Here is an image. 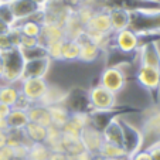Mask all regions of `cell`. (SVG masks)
Masks as SVG:
<instances>
[{
	"label": "cell",
	"mask_w": 160,
	"mask_h": 160,
	"mask_svg": "<svg viewBox=\"0 0 160 160\" xmlns=\"http://www.w3.org/2000/svg\"><path fill=\"white\" fill-rule=\"evenodd\" d=\"M130 30L138 36H150L160 33V7L152 9H130Z\"/></svg>",
	"instance_id": "obj_1"
},
{
	"label": "cell",
	"mask_w": 160,
	"mask_h": 160,
	"mask_svg": "<svg viewBox=\"0 0 160 160\" xmlns=\"http://www.w3.org/2000/svg\"><path fill=\"white\" fill-rule=\"evenodd\" d=\"M2 58H3V72H2L3 84H20L26 62L20 50L17 47L7 50L2 52Z\"/></svg>",
	"instance_id": "obj_2"
},
{
	"label": "cell",
	"mask_w": 160,
	"mask_h": 160,
	"mask_svg": "<svg viewBox=\"0 0 160 160\" xmlns=\"http://www.w3.org/2000/svg\"><path fill=\"white\" fill-rule=\"evenodd\" d=\"M87 102L91 112H111L116 108L118 95L98 84L88 89Z\"/></svg>",
	"instance_id": "obj_3"
},
{
	"label": "cell",
	"mask_w": 160,
	"mask_h": 160,
	"mask_svg": "<svg viewBox=\"0 0 160 160\" xmlns=\"http://www.w3.org/2000/svg\"><path fill=\"white\" fill-rule=\"evenodd\" d=\"M140 132L143 136L142 149H148L154 143L160 142V105L149 111L148 116L143 119Z\"/></svg>",
	"instance_id": "obj_4"
},
{
	"label": "cell",
	"mask_w": 160,
	"mask_h": 160,
	"mask_svg": "<svg viewBox=\"0 0 160 160\" xmlns=\"http://www.w3.org/2000/svg\"><path fill=\"white\" fill-rule=\"evenodd\" d=\"M126 84H128V77L123 72V70H121V67L118 64L106 67L105 70L101 72L99 85H102L103 88L109 89L115 95L121 94L122 91L125 89Z\"/></svg>",
	"instance_id": "obj_5"
},
{
	"label": "cell",
	"mask_w": 160,
	"mask_h": 160,
	"mask_svg": "<svg viewBox=\"0 0 160 160\" xmlns=\"http://www.w3.org/2000/svg\"><path fill=\"white\" fill-rule=\"evenodd\" d=\"M136 81L149 94H156L160 91V70L148 65H139L135 74Z\"/></svg>",
	"instance_id": "obj_6"
},
{
	"label": "cell",
	"mask_w": 160,
	"mask_h": 160,
	"mask_svg": "<svg viewBox=\"0 0 160 160\" xmlns=\"http://www.w3.org/2000/svg\"><path fill=\"white\" fill-rule=\"evenodd\" d=\"M121 125L122 130H123V149L126 150L128 157H130L136 152L142 150L143 136L140 129L133 126L130 122H126L123 118H121Z\"/></svg>",
	"instance_id": "obj_7"
},
{
	"label": "cell",
	"mask_w": 160,
	"mask_h": 160,
	"mask_svg": "<svg viewBox=\"0 0 160 160\" xmlns=\"http://www.w3.org/2000/svg\"><path fill=\"white\" fill-rule=\"evenodd\" d=\"M48 81L45 78H24L20 81V92L31 101L33 103H38L44 97L45 91L48 88Z\"/></svg>",
	"instance_id": "obj_8"
},
{
	"label": "cell",
	"mask_w": 160,
	"mask_h": 160,
	"mask_svg": "<svg viewBox=\"0 0 160 160\" xmlns=\"http://www.w3.org/2000/svg\"><path fill=\"white\" fill-rule=\"evenodd\" d=\"M79 139H81L84 149L87 152H89L91 154L97 156L99 153L101 148L103 145V136H102V130H99L98 128L92 126V125H88L79 133Z\"/></svg>",
	"instance_id": "obj_9"
},
{
	"label": "cell",
	"mask_w": 160,
	"mask_h": 160,
	"mask_svg": "<svg viewBox=\"0 0 160 160\" xmlns=\"http://www.w3.org/2000/svg\"><path fill=\"white\" fill-rule=\"evenodd\" d=\"M113 44L123 54H133L140 47V37L130 28L113 34Z\"/></svg>",
	"instance_id": "obj_10"
},
{
	"label": "cell",
	"mask_w": 160,
	"mask_h": 160,
	"mask_svg": "<svg viewBox=\"0 0 160 160\" xmlns=\"http://www.w3.org/2000/svg\"><path fill=\"white\" fill-rule=\"evenodd\" d=\"M139 65H148L160 70V47L156 40L143 42L138 48Z\"/></svg>",
	"instance_id": "obj_11"
},
{
	"label": "cell",
	"mask_w": 160,
	"mask_h": 160,
	"mask_svg": "<svg viewBox=\"0 0 160 160\" xmlns=\"http://www.w3.org/2000/svg\"><path fill=\"white\" fill-rule=\"evenodd\" d=\"M87 33H101V34H113L111 30V18H109L108 9L95 10L92 17L85 24Z\"/></svg>",
	"instance_id": "obj_12"
},
{
	"label": "cell",
	"mask_w": 160,
	"mask_h": 160,
	"mask_svg": "<svg viewBox=\"0 0 160 160\" xmlns=\"http://www.w3.org/2000/svg\"><path fill=\"white\" fill-rule=\"evenodd\" d=\"M52 61L48 57L37 58V60L26 61L24 70H23V78H45L50 71Z\"/></svg>",
	"instance_id": "obj_13"
},
{
	"label": "cell",
	"mask_w": 160,
	"mask_h": 160,
	"mask_svg": "<svg viewBox=\"0 0 160 160\" xmlns=\"http://www.w3.org/2000/svg\"><path fill=\"white\" fill-rule=\"evenodd\" d=\"M108 12H109V18H111V30L113 34L130 27L132 16H130L129 9H125V7H111V9H108Z\"/></svg>",
	"instance_id": "obj_14"
},
{
	"label": "cell",
	"mask_w": 160,
	"mask_h": 160,
	"mask_svg": "<svg viewBox=\"0 0 160 160\" xmlns=\"http://www.w3.org/2000/svg\"><path fill=\"white\" fill-rule=\"evenodd\" d=\"M9 6L10 10H12L13 17H14V23L30 18L31 16L38 13L40 10H42L31 0H13L12 3H9Z\"/></svg>",
	"instance_id": "obj_15"
},
{
	"label": "cell",
	"mask_w": 160,
	"mask_h": 160,
	"mask_svg": "<svg viewBox=\"0 0 160 160\" xmlns=\"http://www.w3.org/2000/svg\"><path fill=\"white\" fill-rule=\"evenodd\" d=\"M102 136L105 142L123 146V130L121 125V116L115 115L105 125V128L102 129Z\"/></svg>",
	"instance_id": "obj_16"
},
{
	"label": "cell",
	"mask_w": 160,
	"mask_h": 160,
	"mask_svg": "<svg viewBox=\"0 0 160 160\" xmlns=\"http://www.w3.org/2000/svg\"><path fill=\"white\" fill-rule=\"evenodd\" d=\"M40 42L42 45H47L50 42L61 41L65 38V30H64L62 24L58 23H42L41 24V34L38 37Z\"/></svg>",
	"instance_id": "obj_17"
},
{
	"label": "cell",
	"mask_w": 160,
	"mask_h": 160,
	"mask_svg": "<svg viewBox=\"0 0 160 160\" xmlns=\"http://www.w3.org/2000/svg\"><path fill=\"white\" fill-rule=\"evenodd\" d=\"M77 41L79 42V45H81V51H79L78 61L85 62V64H89V62H95V61L101 57L102 50L91 41V40L87 37V34L81 36Z\"/></svg>",
	"instance_id": "obj_18"
},
{
	"label": "cell",
	"mask_w": 160,
	"mask_h": 160,
	"mask_svg": "<svg viewBox=\"0 0 160 160\" xmlns=\"http://www.w3.org/2000/svg\"><path fill=\"white\" fill-rule=\"evenodd\" d=\"M70 98V92L60 87H55V85H48L47 91H45L44 97L40 99L38 103L44 106H52V105H58V103H65V101Z\"/></svg>",
	"instance_id": "obj_19"
},
{
	"label": "cell",
	"mask_w": 160,
	"mask_h": 160,
	"mask_svg": "<svg viewBox=\"0 0 160 160\" xmlns=\"http://www.w3.org/2000/svg\"><path fill=\"white\" fill-rule=\"evenodd\" d=\"M27 116H28V121L33 122V123L41 125V126H44V128L52 126L48 108L41 105V103H33V105L27 109Z\"/></svg>",
	"instance_id": "obj_20"
},
{
	"label": "cell",
	"mask_w": 160,
	"mask_h": 160,
	"mask_svg": "<svg viewBox=\"0 0 160 160\" xmlns=\"http://www.w3.org/2000/svg\"><path fill=\"white\" fill-rule=\"evenodd\" d=\"M13 27L18 28V31L23 36L31 37V38H38L40 34H41V23L38 20H34V16H31L30 18H26V20L16 21Z\"/></svg>",
	"instance_id": "obj_21"
},
{
	"label": "cell",
	"mask_w": 160,
	"mask_h": 160,
	"mask_svg": "<svg viewBox=\"0 0 160 160\" xmlns=\"http://www.w3.org/2000/svg\"><path fill=\"white\" fill-rule=\"evenodd\" d=\"M48 112H50V116H51L52 126L58 128V129H62V126L68 122L71 115L70 108L65 103H58V105L48 106Z\"/></svg>",
	"instance_id": "obj_22"
},
{
	"label": "cell",
	"mask_w": 160,
	"mask_h": 160,
	"mask_svg": "<svg viewBox=\"0 0 160 160\" xmlns=\"http://www.w3.org/2000/svg\"><path fill=\"white\" fill-rule=\"evenodd\" d=\"M97 156H101V157H103V159H106V160H122V159H126L128 153H126V150L123 149V146L103 142L102 148H101L99 153H98Z\"/></svg>",
	"instance_id": "obj_23"
},
{
	"label": "cell",
	"mask_w": 160,
	"mask_h": 160,
	"mask_svg": "<svg viewBox=\"0 0 160 160\" xmlns=\"http://www.w3.org/2000/svg\"><path fill=\"white\" fill-rule=\"evenodd\" d=\"M18 97H20V88L18 87L13 84L0 85V103H4V105L13 108L17 102Z\"/></svg>",
	"instance_id": "obj_24"
},
{
	"label": "cell",
	"mask_w": 160,
	"mask_h": 160,
	"mask_svg": "<svg viewBox=\"0 0 160 160\" xmlns=\"http://www.w3.org/2000/svg\"><path fill=\"white\" fill-rule=\"evenodd\" d=\"M23 132H24V136L27 138V140L30 143H44L45 135H47V128L33 123V122H28L26 125V128L23 129Z\"/></svg>",
	"instance_id": "obj_25"
},
{
	"label": "cell",
	"mask_w": 160,
	"mask_h": 160,
	"mask_svg": "<svg viewBox=\"0 0 160 160\" xmlns=\"http://www.w3.org/2000/svg\"><path fill=\"white\" fill-rule=\"evenodd\" d=\"M62 132L61 129L55 126H50L47 128V135H45V140L44 145L50 149L51 152H64L62 149Z\"/></svg>",
	"instance_id": "obj_26"
},
{
	"label": "cell",
	"mask_w": 160,
	"mask_h": 160,
	"mask_svg": "<svg viewBox=\"0 0 160 160\" xmlns=\"http://www.w3.org/2000/svg\"><path fill=\"white\" fill-rule=\"evenodd\" d=\"M6 121L7 125H9V129H17V130H23L26 128V125L30 122L27 116V111H21V109H16V108H12Z\"/></svg>",
	"instance_id": "obj_27"
},
{
	"label": "cell",
	"mask_w": 160,
	"mask_h": 160,
	"mask_svg": "<svg viewBox=\"0 0 160 160\" xmlns=\"http://www.w3.org/2000/svg\"><path fill=\"white\" fill-rule=\"evenodd\" d=\"M81 45L77 40H65L62 44V61H78Z\"/></svg>",
	"instance_id": "obj_28"
},
{
	"label": "cell",
	"mask_w": 160,
	"mask_h": 160,
	"mask_svg": "<svg viewBox=\"0 0 160 160\" xmlns=\"http://www.w3.org/2000/svg\"><path fill=\"white\" fill-rule=\"evenodd\" d=\"M50 153L51 150L44 143H31L28 146L27 160H48Z\"/></svg>",
	"instance_id": "obj_29"
},
{
	"label": "cell",
	"mask_w": 160,
	"mask_h": 160,
	"mask_svg": "<svg viewBox=\"0 0 160 160\" xmlns=\"http://www.w3.org/2000/svg\"><path fill=\"white\" fill-rule=\"evenodd\" d=\"M24 58V61H31V60H37V58H44L47 57V51H45V47L42 44H38L36 47H31V48H18Z\"/></svg>",
	"instance_id": "obj_30"
},
{
	"label": "cell",
	"mask_w": 160,
	"mask_h": 160,
	"mask_svg": "<svg viewBox=\"0 0 160 160\" xmlns=\"http://www.w3.org/2000/svg\"><path fill=\"white\" fill-rule=\"evenodd\" d=\"M65 40H61V41H54L50 42V44L44 45L45 51H47V57L51 61H62V44Z\"/></svg>",
	"instance_id": "obj_31"
},
{
	"label": "cell",
	"mask_w": 160,
	"mask_h": 160,
	"mask_svg": "<svg viewBox=\"0 0 160 160\" xmlns=\"http://www.w3.org/2000/svg\"><path fill=\"white\" fill-rule=\"evenodd\" d=\"M95 10L97 9H95L92 4H81V6H77L75 9H74V14L77 16V18L81 21L85 27V24L89 21V18L92 17Z\"/></svg>",
	"instance_id": "obj_32"
},
{
	"label": "cell",
	"mask_w": 160,
	"mask_h": 160,
	"mask_svg": "<svg viewBox=\"0 0 160 160\" xmlns=\"http://www.w3.org/2000/svg\"><path fill=\"white\" fill-rule=\"evenodd\" d=\"M0 21L4 23L9 28L13 27V24H14V17L12 14V10H10L9 4L0 3Z\"/></svg>",
	"instance_id": "obj_33"
},
{
	"label": "cell",
	"mask_w": 160,
	"mask_h": 160,
	"mask_svg": "<svg viewBox=\"0 0 160 160\" xmlns=\"http://www.w3.org/2000/svg\"><path fill=\"white\" fill-rule=\"evenodd\" d=\"M10 48H14V44L12 41V36L9 31L0 33V52H4Z\"/></svg>",
	"instance_id": "obj_34"
},
{
	"label": "cell",
	"mask_w": 160,
	"mask_h": 160,
	"mask_svg": "<svg viewBox=\"0 0 160 160\" xmlns=\"http://www.w3.org/2000/svg\"><path fill=\"white\" fill-rule=\"evenodd\" d=\"M33 105V102L31 101H28L27 98L24 97V95L20 92V97H18V99H17V102H16V105L13 106V108H16V109H21V111H27L30 106Z\"/></svg>",
	"instance_id": "obj_35"
},
{
	"label": "cell",
	"mask_w": 160,
	"mask_h": 160,
	"mask_svg": "<svg viewBox=\"0 0 160 160\" xmlns=\"http://www.w3.org/2000/svg\"><path fill=\"white\" fill-rule=\"evenodd\" d=\"M129 160H152V156L148 150L142 149V150L136 152L135 154H132V156L129 157Z\"/></svg>",
	"instance_id": "obj_36"
},
{
	"label": "cell",
	"mask_w": 160,
	"mask_h": 160,
	"mask_svg": "<svg viewBox=\"0 0 160 160\" xmlns=\"http://www.w3.org/2000/svg\"><path fill=\"white\" fill-rule=\"evenodd\" d=\"M145 150H148L150 153L152 160H160V142L154 143V145H152L150 148L145 149Z\"/></svg>",
	"instance_id": "obj_37"
},
{
	"label": "cell",
	"mask_w": 160,
	"mask_h": 160,
	"mask_svg": "<svg viewBox=\"0 0 160 160\" xmlns=\"http://www.w3.org/2000/svg\"><path fill=\"white\" fill-rule=\"evenodd\" d=\"M0 160H13V149L9 146L0 149Z\"/></svg>",
	"instance_id": "obj_38"
},
{
	"label": "cell",
	"mask_w": 160,
	"mask_h": 160,
	"mask_svg": "<svg viewBox=\"0 0 160 160\" xmlns=\"http://www.w3.org/2000/svg\"><path fill=\"white\" fill-rule=\"evenodd\" d=\"M48 160H71V157L64 152H51Z\"/></svg>",
	"instance_id": "obj_39"
},
{
	"label": "cell",
	"mask_w": 160,
	"mask_h": 160,
	"mask_svg": "<svg viewBox=\"0 0 160 160\" xmlns=\"http://www.w3.org/2000/svg\"><path fill=\"white\" fill-rule=\"evenodd\" d=\"M71 160H94V154H91L89 152L84 150V152H81V153L72 156L71 157Z\"/></svg>",
	"instance_id": "obj_40"
},
{
	"label": "cell",
	"mask_w": 160,
	"mask_h": 160,
	"mask_svg": "<svg viewBox=\"0 0 160 160\" xmlns=\"http://www.w3.org/2000/svg\"><path fill=\"white\" fill-rule=\"evenodd\" d=\"M10 111H12V108H10V106L4 105V103H0V118L7 119V116H9Z\"/></svg>",
	"instance_id": "obj_41"
},
{
	"label": "cell",
	"mask_w": 160,
	"mask_h": 160,
	"mask_svg": "<svg viewBox=\"0 0 160 160\" xmlns=\"http://www.w3.org/2000/svg\"><path fill=\"white\" fill-rule=\"evenodd\" d=\"M7 146V132H0V149Z\"/></svg>",
	"instance_id": "obj_42"
},
{
	"label": "cell",
	"mask_w": 160,
	"mask_h": 160,
	"mask_svg": "<svg viewBox=\"0 0 160 160\" xmlns=\"http://www.w3.org/2000/svg\"><path fill=\"white\" fill-rule=\"evenodd\" d=\"M0 132H9V125L7 121L3 118H0Z\"/></svg>",
	"instance_id": "obj_43"
},
{
	"label": "cell",
	"mask_w": 160,
	"mask_h": 160,
	"mask_svg": "<svg viewBox=\"0 0 160 160\" xmlns=\"http://www.w3.org/2000/svg\"><path fill=\"white\" fill-rule=\"evenodd\" d=\"M74 6H81V4H92V0H70Z\"/></svg>",
	"instance_id": "obj_44"
},
{
	"label": "cell",
	"mask_w": 160,
	"mask_h": 160,
	"mask_svg": "<svg viewBox=\"0 0 160 160\" xmlns=\"http://www.w3.org/2000/svg\"><path fill=\"white\" fill-rule=\"evenodd\" d=\"M31 2H34V3H36L40 9H44L45 4L48 3V0H31Z\"/></svg>",
	"instance_id": "obj_45"
},
{
	"label": "cell",
	"mask_w": 160,
	"mask_h": 160,
	"mask_svg": "<svg viewBox=\"0 0 160 160\" xmlns=\"http://www.w3.org/2000/svg\"><path fill=\"white\" fill-rule=\"evenodd\" d=\"M2 72H3V58H2V52H0V81H2ZM2 84H3V81H2Z\"/></svg>",
	"instance_id": "obj_46"
},
{
	"label": "cell",
	"mask_w": 160,
	"mask_h": 160,
	"mask_svg": "<svg viewBox=\"0 0 160 160\" xmlns=\"http://www.w3.org/2000/svg\"><path fill=\"white\" fill-rule=\"evenodd\" d=\"M4 31H9V27H7L4 23H2V21H0V33H4Z\"/></svg>",
	"instance_id": "obj_47"
},
{
	"label": "cell",
	"mask_w": 160,
	"mask_h": 160,
	"mask_svg": "<svg viewBox=\"0 0 160 160\" xmlns=\"http://www.w3.org/2000/svg\"><path fill=\"white\" fill-rule=\"evenodd\" d=\"M13 0H0V3H4V4H9V3H12Z\"/></svg>",
	"instance_id": "obj_48"
},
{
	"label": "cell",
	"mask_w": 160,
	"mask_h": 160,
	"mask_svg": "<svg viewBox=\"0 0 160 160\" xmlns=\"http://www.w3.org/2000/svg\"><path fill=\"white\" fill-rule=\"evenodd\" d=\"M139 2H143V3H152V4H153V0H139Z\"/></svg>",
	"instance_id": "obj_49"
},
{
	"label": "cell",
	"mask_w": 160,
	"mask_h": 160,
	"mask_svg": "<svg viewBox=\"0 0 160 160\" xmlns=\"http://www.w3.org/2000/svg\"><path fill=\"white\" fill-rule=\"evenodd\" d=\"M94 160H106V159H103V157H101V156H94Z\"/></svg>",
	"instance_id": "obj_50"
},
{
	"label": "cell",
	"mask_w": 160,
	"mask_h": 160,
	"mask_svg": "<svg viewBox=\"0 0 160 160\" xmlns=\"http://www.w3.org/2000/svg\"><path fill=\"white\" fill-rule=\"evenodd\" d=\"M153 3L156 4L157 7H160V0H153Z\"/></svg>",
	"instance_id": "obj_51"
},
{
	"label": "cell",
	"mask_w": 160,
	"mask_h": 160,
	"mask_svg": "<svg viewBox=\"0 0 160 160\" xmlns=\"http://www.w3.org/2000/svg\"><path fill=\"white\" fill-rule=\"evenodd\" d=\"M122 160H129V157H126V159H122Z\"/></svg>",
	"instance_id": "obj_52"
}]
</instances>
